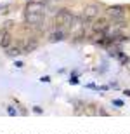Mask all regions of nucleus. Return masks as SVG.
<instances>
[{"label": "nucleus", "instance_id": "obj_4", "mask_svg": "<svg viewBox=\"0 0 130 134\" xmlns=\"http://www.w3.org/2000/svg\"><path fill=\"white\" fill-rule=\"evenodd\" d=\"M97 14H99V7L97 5H87L83 9V14H82V21L94 19V18H97Z\"/></svg>", "mask_w": 130, "mask_h": 134}, {"label": "nucleus", "instance_id": "obj_6", "mask_svg": "<svg viewBox=\"0 0 130 134\" xmlns=\"http://www.w3.org/2000/svg\"><path fill=\"white\" fill-rule=\"evenodd\" d=\"M0 44L4 45V47L9 45V35H7V33H4V37H2V40H0Z\"/></svg>", "mask_w": 130, "mask_h": 134}, {"label": "nucleus", "instance_id": "obj_1", "mask_svg": "<svg viewBox=\"0 0 130 134\" xmlns=\"http://www.w3.org/2000/svg\"><path fill=\"white\" fill-rule=\"evenodd\" d=\"M45 18V5L40 2H31L26 5L24 10V19L30 25H40Z\"/></svg>", "mask_w": 130, "mask_h": 134}, {"label": "nucleus", "instance_id": "obj_2", "mask_svg": "<svg viewBox=\"0 0 130 134\" xmlns=\"http://www.w3.org/2000/svg\"><path fill=\"white\" fill-rule=\"evenodd\" d=\"M55 23L59 25V28H63V30H68V28H73L75 25H78L80 23V19L76 18L75 14H71L70 10H59L57 14H55Z\"/></svg>", "mask_w": 130, "mask_h": 134}, {"label": "nucleus", "instance_id": "obj_5", "mask_svg": "<svg viewBox=\"0 0 130 134\" xmlns=\"http://www.w3.org/2000/svg\"><path fill=\"white\" fill-rule=\"evenodd\" d=\"M64 35H66V30L59 28L57 31H54V33L50 35V40H52V42H59V40H63V38H64Z\"/></svg>", "mask_w": 130, "mask_h": 134}, {"label": "nucleus", "instance_id": "obj_3", "mask_svg": "<svg viewBox=\"0 0 130 134\" xmlns=\"http://www.w3.org/2000/svg\"><path fill=\"white\" fill-rule=\"evenodd\" d=\"M106 16H108V19H111V21H125V7H121V5L108 7Z\"/></svg>", "mask_w": 130, "mask_h": 134}]
</instances>
